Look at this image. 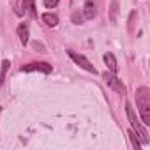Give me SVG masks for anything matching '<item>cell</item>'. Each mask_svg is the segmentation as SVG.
I'll return each mask as SVG.
<instances>
[{"mask_svg":"<svg viewBox=\"0 0 150 150\" xmlns=\"http://www.w3.org/2000/svg\"><path fill=\"white\" fill-rule=\"evenodd\" d=\"M117 11H118V4H117V0H113L111 2V14H110L111 23H115V20H117Z\"/></svg>","mask_w":150,"mask_h":150,"instance_id":"cell-13","label":"cell"},{"mask_svg":"<svg viewBox=\"0 0 150 150\" xmlns=\"http://www.w3.org/2000/svg\"><path fill=\"white\" fill-rule=\"evenodd\" d=\"M125 111H127V118H129V122H131V125H132V131L138 132V136L141 138V143L146 145V143H148V132H146V129L139 124V120H138V117H136L134 108L131 106V103H125Z\"/></svg>","mask_w":150,"mask_h":150,"instance_id":"cell-2","label":"cell"},{"mask_svg":"<svg viewBox=\"0 0 150 150\" xmlns=\"http://www.w3.org/2000/svg\"><path fill=\"white\" fill-rule=\"evenodd\" d=\"M23 11L27 14H30L32 18H37V11H35V6H34V0H23Z\"/></svg>","mask_w":150,"mask_h":150,"instance_id":"cell-9","label":"cell"},{"mask_svg":"<svg viewBox=\"0 0 150 150\" xmlns=\"http://www.w3.org/2000/svg\"><path fill=\"white\" fill-rule=\"evenodd\" d=\"M9 60H4L2 62V71H0V83L6 81V76H7V71H9Z\"/></svg>","mask_w":150,"mask_h":150,"instance_id":"cell-11","label":"cell"},{"mask_svg":"<svg viewBox=\"0 0 150 150\" xmlns=\"http://www.w3.org/2000/svg\"><path fill=\"white\" fill-rule=\"evenodd\" d=\"M97 14V7L94 0H87L85 2V9H83V18L85 20H94V16Z\"/></svg>","mask_w":150,"mask_h":150,"instance_id":"cell-6","label":"cell"},{"mask_svg":"<svg viewBox=\"0 0 150 150\" xmlns=\"http://www.w3.org/2000/svg\"><path fill=\"white\" fill-rule=\"evenodd\" d=\"M103 78H104V81L108 83L110 88H113V90L118 92V94H125V87H124L122 80H118V78L115 76V72H104Z\"/></svg>","mask_w":150,"mask_h":150,"instance_id":"cell-4","label":"cell"},{"mask_svg":"<svg viewBox=\"0 0 150 150\" xmlns=\"http://www.w3.org/2000/svg\"><path fill=\"white\" fill-rule=\"evenodd\" d=\"M136 106L139 110L143 124L150 125V90L146 87H141L136 90Z\"/></svg>","mask_w":150,"mask_h":150,"instance_id":"cell-1","label":"cell"},{"mask_svg":"<svg viewBox=\"0 0 150 150\" xmlns=\"http://www.w3.org/2000/svg\"><path fill=\"white\" fill-rule=\"evenodd\" d=\"M58 4V0H44V6L48 7V9H51V7H55Z\"/></svg>","mask_w":150,"mask_h":150,"instance_id":"cell-15","label":"cell"},{"mask_svg":"<svg viewBox=\"0 0 150 150\" xmlns=\"http://www.w3.org/2000/svg\"><path fill=\"white\" fill-rule=\"evenodd\" d=\"M18 35H20L21 44L25 46V44L28 42V25H27V23H21V25L18 27Z\"/></svg>","mask_w":150,"mask_h":150,"instance_id":"cell-8","label":"cell"},{"mask_svg":"<svg viewBox=\"0 0 150 150\" xmlns=\"http://www.w3.org/2000/svg\"><path fill=\"white\" fill-rule=\"evenodd\" d=\"M32 72V71H42L44 74H50L53 71V67L46 62H32V64H27V65H21V72Z\"/></svg>","mask_w":150,"mask_h":150,"instance_id":"cell-5","label":"cell"},{"mask_svg":"<svg viewBox=\"0 0 150 150\" xmlns=\"http://www.w3.org/2000/svg\"><path fill=\"white\" fill-rule=\"evenodd\" d=\"M42 20H44V23H46L48 27H57V25H58V18H57V14L46 13V14H42Z\"/></svg>","mask_w":150,"mask_h":150,"instance_id":"cell-10","label":"cell"},{"mask_svg":"<svg viewBox=\"0 0 150 150\" xmlns=\"http://www.w3.org/2000/svg\"><path fill=\"white\" fill-rule=\"evenodd\" d=\"M67 55H69L74 62H76L80 67H83L85 71H88V72H92V74H97V69H96V67L90 64V60H87L83 55H80V53H76V51H72V50H69V51H67Z\"/></svg>","mask_w":150,"mask_h":150,"instance_id":"cell-3","label":"cell"},{"mask_svg":"<svg viewBox=\"0 0 150 150\" xmlns=\"http://www.w3.org/2000/svg\"><path fill=\"white\" fill-rule=\"evenodd\" d=\"M72 21L76 23V25H80V23L83 21V16H80V13H74V14H72Z\"/></svg>","mask_w":150,"mask_h":150,"instance_id":"cell-14","label":"cell"},{"mask_svg":"<svg viewBox=\"0 0 150 150\" xmlns=\"http://www.w3.org/2000/svg\"><path fill=\"white\" fill-rule=\"evenodd\" d=\"M0 111H2V108H0Z\"/></svg>","mask_w":150,"mask_h":150,"instance_id":"cell-16","label":"cell"},{"mask_svg":"<svg viewBox=\"0 0 150 150\" xmlns=\"http://www.w3.org/2000/svg\"><path fill=\"white\" fill-rule=\"evenodd\" d=\"M104 62H106L110 72H117V71H118V64H117V58H115L113 53H110V51L104 53Z\"/></svg>","mask_w":150,"mask_h":150,"instance_id":"cell-7","label":"cell"},{"mask_svg":"<svg viewBox=\"0 0 150 150\" xmlns=\"http://www.w3.org/2000/svg\"><path fill=\"white\" fill-rule=\"evenodd\" d=\"M127 134H129V139H131V143H132V146H134L136 150H141V143L138 141V138H136V132H134V131H129Z\"/></svg>","mask_w":150,"mask_h":150,"instance_id":"cell-12","label":"cell"}]
</instances>
